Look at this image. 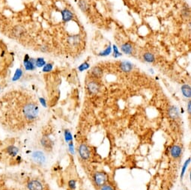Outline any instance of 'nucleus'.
Segmentation results:
<instances>
[{
  "label": "nucleus",
  "instance_id": "9",
  "mask_svg": "<svg viewBox=\"0 0 191 190\" xmlns=\"http://www.w3.org/2000/svg\"><path fill=\"white\" fill-rule=\"evenodd\" d=\"M133 65L131 63L129 62V61H123V62L121 63L120 65V68L122 70L123 72L128 73L130 72V71L133 70Z\"/></svg>",
  "mask_w": 191,
  "mask_h": 190
},
{
  "label": "nucleus",
  "instance_id": "6",
  "mask_svg": "<svg viewBox=\"0 0 191 190\" xmlns=\"http://www.w3.org/2000/svg\"><path fill=\"white\" fill-rule=\"evenodd\" d=\"M29 190H44L42 184L37 180H32L28 183L27 185Z\"/></svg>",
  "mask_w": 191,
  "mask_h": 190
},
{
  "label": "nucleus",
  "instance_id": "26",
  "mask_svg": "<svg viewBox=\"0 0 191 190\" xmlns=\"http://www.w3.org/2000/svg\"><path fill=\"white\" fill-rule=\"evenodd\" d=\"M100 190H115V189H114L111 185H109V184H104V185L101 186Z\"/></svg>",
  "mask_w": 191,
  "mask_h": 190
},
{
  "label": "nucleus",
  "instance_id": "17",
  "mask_svg": "<svg viewBox=\"0 0 191 190\" xmlns=\"http://www.w3.org/2000/svg\"><path fill=\"white\" fill-rule=\"evenodd\" d=\"M143 58H144V60L146 61L148 63H151L154 61V55H153L152 53H146L144 54L143 55Z\"/></svg>",
  "mask_w": 191,
  "mask_h": 190
},
{
  "label": "nucleus",
  "instance_id": "12",
  "mask_svg": "<svg viewBox=\"0 0 191 190\" xmlns=\"http://www.w3.org/2000/svg\"><path fill=\"white\" fill-rule=\"evenodd\" d=\"M62 19H63V20L65 21V22L70 21L73 18V14L71 13V12H70L69 10L68 9L63 10L62 12Z\"/></svg>",
  "mask_w": 191,
  "mask_h": 190
},
{
  "label": "nucleus",
  "instance_id": "3",
  "mask_svg": "<svg viewBox=\"0 0 191 190\" xmlns=\"http://www.w3.org/2000/svg\"><path fill=\"white\" fill-rule=\"evenodd\" d=\"M93 180H94L96 185H97L98 186H101L104 185L106 184L107 177L103 172H96L93 176Z\"/></svg>",
  "mask_w": 191,
  "mask_h": 190
},
{
  "label": "nucleus",
  "instance_id": "8",
  "mask_svg": "<svg viewBox=\"0 0 191 190\" xmlns=\"http://www.w3.org/2000/svg\"><path fill=\"white\" fill-rule=\"evenodd\" d=\"M182 153V148L178 145H174L171 148V150H170V154L173 158H178L181 156Z\"/></svg>",
  "mask_w": 191,
  "mask_h": 190
},
{
  "label": "nucleus",
  "instance_id": "11",
  "mask_svg": "<svg viewBox=\"0 0 191 190\" xmlns=\"http://www.w3.org/2000/svg\"><path fill=\"white\" fill-rule=\"evenodd\" d=\"M6 152L10 156H16L17 153H19V149H18V148L15 147L14 145H10L7 148Z\"/></svg>",
  "mask_w": 191,
  "mask_h": 190
},
{
  "label": "nucleus",
  "instance_id": "19",
  "mask_svg": "<svg viewBox=\"0 0 191 190\" xmlns=\"http://www.w3.org/2000/svg\"><path fill=\"white\" fill-rule=\"evenodd\" d=\"M46 65L45 60L43 58H37L35 60V66L41 68V67H44Z\"/></svg>",
  "mask_w": 191,
  "mask_h": 190
},
{
  "label": "nucleus",
  "instance_id": "22",
  "mask_svg": "<svg viewBox=\"0 0 191 190\" xmlns=\"http://www.w3.org/2000/svg\"><path fill=\"white\" fill-rule=\"evenodd\" d=\"M111 51H112V48H111V47H108L105 50H104V51L101 52L99 55H100V56H107V55H110V54L111 53Z\"/></svg>",
  "mask_w": 191,
  "mask_h": 190
},
{
  "label": "nucleus",
  "instance_id": "30",
  "mask_svg": "<svg viewBox=\"0 0 191 190\" xmlns=\"http://www.w3.org/2000/svg\"><path fill=\"white\" fill-rule=\"evenodd\" d=\"M187 109H188V113H189V114H190V112H191V111H190V101H189L188 102V107H187Z\"/></svg>",
  "mask_w": 191,
  "mask_h": 190
},
{
  "label": "nucleus",
  "instance_id": "20",
  "mask_svg": "<svg viewBox=\"0 0 191 190\" xmlns=\"http://www.w3.org/2000/svg\"><path fill=\"white\" fill-rule=\"evenodd\" d=\"M22 75H23V71H22L21 69H17L16 71L14 73V76L13 77V81H16L17 79H19V78L21 77Z\"/></svg>",
  "mask_w": 191,
  "mask_h": 190
},
{
  "label": "nucleus",
  "instance_id": "23",
  "mask_svg": "<svg viewBox=\"0 0 191 190\" xmlns=\"http://www.w3.org/2000/svg\"><path fill=\"white\" fill-rule=\"evenodd\" d=\"M89 68V63L84 62V63H83L81 65H79V68H78V69H79V71H81L82 72V71H84L85 70H87Z\"/></svg>",
  "mask_w": 191,
  "mask_h": 190
},
{
  "label": "nucleus",
  "instance_id": "25",
  "mask_svg": "<svg viewBox=\"0 0 191 190\" xmlns=\"http://www.w3.org/2000/svg\"><path fill=\"white\" fill-rule=\"evenodd\" d=\"M190 159H188L187 160L186 162H185V164H184V166H183V168H182V174H181V177H183V176H184V174H185V171H186V169H187V166H188V164H189L190 163Z\"/></svg>",
  "mask_w": 191,
  "mask_h": 190
},
{
  "label": "nucleus",
  "instance_id": "2",
  "mask_svg": "<svg viewBox=\"0 0 191 190\" xmlns=\"http://www.w3.org/2000/svg\"><path fill=\"white\" fill-rule=\"evenodd\" d=\"M32 158L33 161L35 163L39 165H44L47 161V157H46L45 154L41 150L35 151L32 155Z\"/></svg>",
  "mask_w": 191,
  "mask_h": 190
},
{
  "label": "nucleus",
  "instance_id": "24",
  "mask_svg": "<svg viewBox=\"0 0 191 190\" xmlns=\"http://www.w3.org/2000/svg\"><path fill=\"white\" fill-rule=\"evenodd\" d=\"M53 70V65L52 64H47L43 68V71L44 72H50Z\"/></svg>",
  "mask_w": 191,
  "mask_h": 190
},
{
  "label": "nucleus",
  "instance_id": "27",
  "mask_svg": "<svg viewBox=\"0 0 191 190\" xmlns=\"http://www.w3.org/2000/svg\"><path fill=\"white\" fill-rule=\"evenodd\" d=\"M113 50H114V57L115 58H117V57H119L122 55V53H120L119 51L118 50V47L115 45H113Z\"/></svg>",
  "mask_w": 191,
  "mask_h": 190
},
{
  "label": "nucleus",
  "instance_id": "15",
  "mask_svg": "<svg viewBox=\"0 0 191 190\" xmlns=\"http://www.w3.org/2000/svg\"><path fill=\"white\" fill-rule=\"evenodd\" d=\"M182 91L183 93L184 96L186 97H191V91L190 87L188 85H184L182 87Z\"/></svg>",
  "mask_w": 191,
  "mask_h": 190
},
{
  "label": "nucleus",
  "instance_id": "16",
  "mask_svg": "<svg viewBox=\"0 0 191 190\" xmlns=\"http://www.w3.org/2000/svg\"><path fill=\"white\" fill-rule=\"evenodd\" d=\"M92 74L94 75L95 77H101L103 75V71L102 69L99 67H94V68L92 71Z\"/></svg>",
  "mask_w": 191,
  "mask_h": 190
},
{
  "label": "nucleus",
  "instance_id": "28",
  "mask_svg": "<svg viewBox=\"0 0 191 190\" xmlns=\"http://www.w3.org/2000/svg\"><path fill=\"white\" fill-rule=\"evenodd\" d=\"M68 186L72 190H74L76 189V181H70L69 183H68Z\"/></svg>",
  "mask_w": 191,
  "mask_h": 190
},
{
  "label": "nucleus",
  "instance_id": "29",
  "mask_svg": "<svg viewBox=\"0 0 191 190\" xmlns=\"http://www.w3.org/2000/svg\"><path fill=\"white\" fill-rule=\"evenodd\" d=\"M40 102H41V103L42 104L43 107H47V104H46V100H44V98H40Z\"/></svg>",
  "mask_w": 191,
  "mask_h": 190
},
{
  "label": "nucleus",
  "instance_id": "1",
  "mask_svg": "<svg viewBox=\"0 0 191 190\" xmlns=\"http://www.w3.org/2000/svg\"><path fill=\"white\" fill-rule=\"evenodd\" d=\"M23 116L27 121H34L38 117L39 107L35 103H27L23 106L22 109Z\"/></svg>",
  "mask_w": 191,
  "mask_h": 190
},
{
  "label": "nucleus",
  "instance_id": "13",
  "mask_svg": "<svg viewBox=\"0 0 191 190\" xmlns=\"http://www.w3.org/2000/svg\"><path fill=\"white\" fill-rule=\"evenodd\" d=\"M169 115L171 118L172 119H176L178 118V115H179V113H178V109L175 107H172L169 110Z\"/></svg>",
  "mask_w": 191,
  "mask_h": 190
},
{
  "label": "nucleus",
  "instance_id": "4",
  "mask_svg": "<svg viewBox=\"0 0 191 190\" xmlns=\"http://www.w3.org/2000/svg\"><path fill=\"white\" fill-rule=\"evenodd\" d=\"M78 152H79V156L83 160H88L89 156H90V150H89V148L86 144H81L79 145Z\"/></svg>",
  "mask_w": 191,
  "mask_h": 190
},
{
  "label": "nucleus",
  "instance_id": "5",
  "mask_svg": "<svg viewBox=\"0 0 191 190\" xmlns=\"http://www.w3.org/2000/svg\"><path fill=\"white\" fill-rule=\"evenodd\" d=\"M24 67L26 71H34L35 69V61L33 58H30L28 55H26L23 60Z\"/></svg>",
  "mask_w": 191,
  "mask_h": 190
},
{
  "label": "nucleus",
  "instance_id": "18",
  "mask_svg": "<svg viewBox=\"0 0 191 190\" xmlns=\"http://www.w3.org/2000/svg\"><path fill=\"white\" fill-rule=\"evenodd\" d=\"M79 6L80 8V9L82 11H83V12H86L88 10V4L85 0H79Z\"/></svg>",
  "mask_w": 191,
  "mask_h": 190
},
{
  "label": "nucleus",
  "instance_id": "10",
  "mask_svg": "<svg viewBox=\"0 0 191 190\" xmlns=\"http://www.w3.org/2000/svg\"><path fill=\"white\" fill-rule=\"evenodd\" d=\"M41 143L42 145V146L44 147V148L47 149V150H49V149H51L53 147V142L49 139L48 137H43L41 140Z\"/></svg>",
  "mask_w": 191,
  "mask_h": 190
},
{
  "label": "nucleus",
  "instance_id": "14",
  "mask_svg": "<svg viewBox=\"0 0 191 190\" xmlns=\"http://www.w3.org/2000/svg\"><path fill=\"white\" fill-rule=\"evenodd\" d=\"M122 50L123 53L126 54H131L132 51H133V47L129 43H125L122 46Z\"/></svg>",
  "mask_w": 191,
  "mask_h": 190
},
{
  "label": "nucleus",
  "instance_id": "21",
  "mask_svg": "<svg viewBox=\"0 0 191 190\" xmlns=\"http://www.w3.org/2000/svg\"><path fill=\"white\" fill-rule=\"evenodd\" d=\"M65 141H66L67 142H72V140H73L71 133L70 131L68 130H66L65 131Z\"/></svg>",
  "mask_w": 191,
  "mask_h": 190
},
{
  "label": "nucleus",
  "instance_id": "7",
  "mask_svg": "<svg viewBox=\"0 0 191 190\" xmlns=\"http://www.w3.org/2000/svg\"><path fill=\"white\" fill-rule=\"evenodd\" d=\"M87 89L90 94H96L100 91V86L96 82H90L88 84Z\"/></svg>",
  "mask_w": 191,
  "mask_h": 190
}]
</instances>
